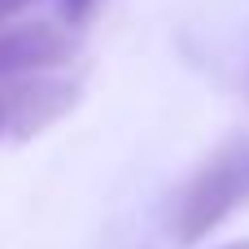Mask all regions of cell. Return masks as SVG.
Listing matches in <instances>:
<instances>
[{"instance_id":"6da1fadb","label":"cell","mask_w":249,"mask_h":249,"mask_svg":"<svg viewBox=\"0 0 249 249\" xmlns=\"http://www.w3.org/2000/svg\"><path fill=\"white\" fill-rule=\"evenodd\" d=\"M249 206V131L228 136L179 188L166 214V232L179 249L201 245L236 210Z\"/></svg>"},{"instance_id":"7a4b0ae2","label":"cell","mask_w":249,"mask_h":249,"mask_svg":"<svg viewBox=\"0 0 249 249\" xmlns=\"http://www.w3.org/2000/svg\"><path fill=\"white\" fill-rule=\"evenodd\" d=\"M74 105H79V83L74 79H57L48 70H39L31 79L18 74V83H9L0 92L4 136L18 140V144H26V140L44 136L53 123H61Z\"/></svg>"},{"instance_id":"3957f363","label":"cell","mask_w":249,"mask_h":249,"mask_svg":"<svg viewBox=\"0 0 249 249\" xmlns=\"http://www.w3.org/2000/svg\"><path fill=\"white\" fill-rule=\"evenodd\" d=\"M70 57H74V44L53 22H22V26L0 31V79L57 70Z\"/></svg>"},{"instance_id":"277c9868","label":"cell","mask_w":249,"mask_h":249,"mask_svg":"<svg viewBox=\"0 0 249 249\" xmlns=\"http://www.w3.org/2000/svg\"><path fill=\"white\" fill-rule=\"evenodd\" d=\"M61 13L70 18V26H83L96 13V0H61Z\"/></svg>"},{"instance_id":"5b68a950","label":"cell","mask_w":249,"mask_h":249,"mask_svg":"<svg viewBox=\"0 0 249 249\" xmlns=\"http://www.w3.org/2000/svg\"><path fill=\"white\" fill-rule=\"evenodd\" d=\"M26 4H31V0H0V22H4V18H13L18 9H26Z\"/></svg>"},{"instance_id":"8992f818","label":"cell","mask_w":249,"mask_h":249,"mask_svg":"<svg viewBox=\"0 0 249 249\" xmlns=\"http://www.w3.org/2000/svg\"><path fill=\"white\" fill-rule=\"evenodd\" d=\"M219 249H249V236L245 241H228V245H219Z\"/></svg>"},{"instance_id":"52a82bcc","label":"cell","mask_w":249,"mask_h":249,"mask_svg":"<svg viewBox=\"0 0 249 249\" xmlns=\"http://www.w3.org/2000/svg\"><path fill=\"white\" fill-rule=\"evenodd\" d=\"M0 136H4V114H0Z\"/></svg>"}]
</instances>
